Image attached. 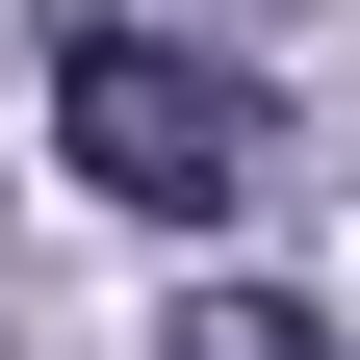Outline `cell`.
Here are the masks:
<instances>
[{
  "instance_id": "cell-1",
  "label": "cell",
  "mask_w": 360,
  "mask_h": 360,
  "mask_svg": "<svg viewBox=\"0 0 360 360\" xmlns=\"http://www.w3.org/2000/svg\"><path fill=\"white\" fill-rule=\"evenodd\" d=\"M52 155L103 180V206H155V232H206L257 180V77L206 52V26H129V0H77L52 26Z\"/></svg>"
},
{
  "instance_id": "cell-2",
  "label": "cell",
  "mask_w": 360,
  "mask_h": 360,
  "mask_svg": "<svg viewBox=\"0 0 360 360\" xmlns=\"http://www.w3.org/2000/svg\"><path fill=\"white\" fill-rule=\"evenodd\" d=\"M155 360H335V309H283V283H180Z\"/></svg>"
}]
</instances>
